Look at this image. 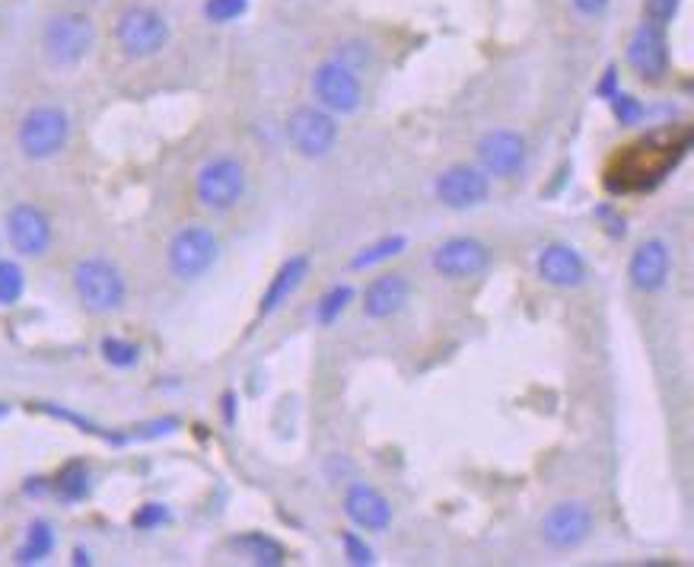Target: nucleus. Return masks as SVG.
<instances>
[{
    "mask_svg": "<svg viewBox=\"0 0 694 567\" xmlns=\"http://www.w3.org/2000/svg\"><path fill=\"white\" fill-rule=\"evenodd\" d=\"M679 3H682V0H647V3H644V16H647V23H654V26H662V29H666V26L675 20Z\"/></svg>",
    "mask_w": 694,
    "mask_h": 567,
    "instance_id": "c85d7f7f",
    "label": "nucleus"
},
{
    "mask_svg": "<svg viewBox=\"0 0 694 567\" xmlns=\"http://www.w3.org/2000/svg\"><path fill=\"white\" fill-rule=\"evenodd\" d=\"M73 565H90V558H86L83 552H77V555H73Z\"/></svg>",
    "mask_w": 694,
    "mask_h": 567,
    "instance_id": "f704fd0d",
    "label": "nucleus"
},
{
    "mask_svg": "<svg viewBox=\"0 0 694 567\" xmlns=\"http://www.w3.org/2000/svg\"><path fill=\"white\" fill-rule=\"evenodd\" d=\"M7 415V405H3V402H0V417Z\"/></svg>",
    "mask_w": 694,
    "mask_h": 567,
    "instance_id": "c9c22d12",
    "label": "nucleus"
},
{
    "mask_svg": "<svg viewBox=\"0 0 694 567\" xmlns=\"http://www.w3.org/2000/svg\"><path fill=\"white\" fill-rule=\"evenodd\" d=\"M627 64L644 83H659L669 71V42L666 29L644 20V26L634 33L627 45Z\"/></svg>",
    "mask_w": 694,
    "mask_h": 567,
    "instance_id": "9d476101",
    "label": "nucleus"
},
{
    "mask_svg": "<svg viewBox=\"0 0 694 567\" xmlns=\"http://www.w3.org/2000/svg\"><path fill=\"white\" fill-rule=\"evenodd\" d=\"M287 138L303 156H326L338 141V125L326 109L299 106L287 121Z\"/></svg>",
    "mask_w": 694,
    "mask_h": 567,
    "instance_id": "1a4fd4ad",
    "label": "nucleus"
},
{
    "mask_svg": "<svg viewBox=\"0 0 694 567\" xmlns=\"http://www.w3.org/2000/svg\"><path fill=\"white\" fill-rule=\"evenodd\" d=\"M73 287L90 312H111L125 303L128 294L121 271L106 259H86L73 268Z\"/></svg>",
    "mask_w": 694,
    "mask_h": 567,
    "instance_id": "7ed1b4c3",
    "label": "nucleus"
},
{
    "mask_svg": "<svg viewBox=\"0 0 694 567\" xmlns=\"http://www.w3.org/2000/svg\"><path fill=\"white\" fill-rule=\"evenodd\" d=\"M115 38H118V48L128 55V58H150L156 51L166 48L169 42V23L150 10V7H131L118 16L115 23Z\"/></svg>",
    "mask_w": 694,
    "mask_h": 567,
    "instance_id": "20e7f679",
    "label": "nucleus"
},
{
    "mask_svg": "<svg viewBox=\"0 0 694 567\" xmlns=\"http://www.w3.org/2000/svg\"><path fill=\"white\" fill-rule=\"evenodd\" d=\"M246 7H249V0H208L204 13H208V20H214V23H230V20L243 16Z\"/></svg>",
    "mask_w": 694,
    "mask_h": 567,
    "instance_id": "cd10ccee",
    "label": "nucleus"
},
{
    "mask_svg": "<svg viewBox=\"0 0 694 567\" xmlns=\"http://www.w3.org/2000/svg\"><path fill=\"white\" fill-rule=\"evenodd\" d=\"M23 268L16 262H0V306H13L23 297Z\"/></svg>",
    "mask_w": 694,
    "mask_h": 567,
    "instance_id": "393cba45",
    "label": "nucleus"
},
{
    "mask_svg": "<svg viewBox=\"0 0 694 567\" xmlns=\"http://www.w3.org/2000/svg\"><path fill=\"white\" fill-rule=\"evenodd\" d=\"M669 268H672V259H669V246L662 239H647L644 246H637L634 259H631V284L644 294H657L666 287L669 281Z\"/></svg>",
    "mask_w": 694,
    "mask_h": 567,
    "instance_id": "dca6fc26",
    "label": "nucleus"
},
{
    "mask_svg": "<svg viewBox=\"0 0 694 567\" xmlns=\"http://www.w3.org/2000/svg\"><path fill=\"white\" fill-rule=\"evenodd\" d=\"M351 297H354V291H351V287H331L329 294L322 297V303H319V309H316L319 322H322V326H331V322H334V319L348 309Z\"/></svg>",
    "mask_w": 694,
    "mask_h": 567,
    "instance_id": "a878e982",
    "label": "nucleus"
},
{
    "mask_svg": "<svg viewBox=\"0 0 694 567\" xmlns=\"http://www.w3.org/2000/svg\"><path fill=\"white\" fill-rule=\"evenodd\" d=\"M689 147V138L682 144H666L659 134L654 138H644L640 144L627 147L624 153H619L615 166L609 169V179L605 186L612 191H644L654 189L659 179L679 163V156Z\"/></svg>",
    "mask_w": 694,
    "mask_h": 567,
    "instance_id": "f257e3e1",
    "label": "nucleus"
},
{
    "mask_svg": "<svg viewBox=\"0 0 694 567\" xmlns=\"http://www.w3.org/2000/svg\"><path fill=\"white\" fill-rule=\"evenodd\" d=\"M487 265H491V249L484 243L472 239V236L446 239L437 252H434V268H437L443 277H452V281L475 277Z\"/></svg>",
    "mask_w": 694,
    "mask_h": 567,
    "instance_id": "4468645a",
    "label": "nucleus"
},
{
    "mask_svg": "<svg viewBox=\"0 0 694 567\" xmlns=\"http://www.w3.org/2000/svg\"><path fill=\"white\" fill-rule=\"evenodd\" d=\"M103 357L109 361L111 367H134L138 357H141V351H138V344H131V341L106 339L103 341Z\"/></svg>",
    "mask_w": 694,
    "mask_h": 567,
    "instance_id": "bb28decb",
    "label": "nucleus"
},
{
    "mask_svg": "<svg viewBox=\"0 0 694 567\" xmlns=\"http://www.w3.org/2000/svg\"><path fill=\"white\" fill-rule=\"evenodd\" d=\"M220 243L208 227H185L169 243V268L176 277L195 281L217 262Z\"/></svg>",
    "mask_w": 694,
    "mask_h": 567,
    "instance_id": "0eeeda50",
    "label": "nucleus"
},
{
    "mask_svg": "<svg viewBox=\"0 0 694 567\" xmlns=\"http://www.w3.org/2000/svg\"><path fill=\"white\" fill-rule=\"evenodd\" d=\"M93 42H96V26L83 13H61V16H55L45 26V36H42L48 61L58 64V68L80 64L90 55Z\"/></svg>",
    "mask_w": 694,
    "mask_h": 567,
    "instance_id": "f03ea898",
    "label": "nucleus"
},
{
    "mask_svg": "<svg viewBox=\"0 0 694 567\" xmlns=\"http://www.w3.org/2000/svg\"><path fill=\"white\" fill-rule=\"evenodd\" d=\"M592 532V513L584 504H557L542 520V539L557 552L580 548Z\"/></svg>",
    "mask_w": 694,
    "mask_h": 567,
    "instance_id": "9b49d317",
    "label": "nucleus"
},
{
    "mask_svg": "<svg viewBox=\"0 0 694 567\" xmlns=\"http://www.w3.org/2000/svg\"><path fill=\"white\" fill-rule=\"evenodd\" d=\"M596 93H599V96H609V99L615 96V68H609V71H605V80L596 86Z\"/></svg>",
    "mask_w": 694,
    "mask_h": 567,
    "instance_id": "72a5a7b5",
    "label": "nucleus"
},
{
    "mask_svg": "<svg viewBox=\"0 0 694 567\" xmlns=\"http://www.w3.org/2000/svg\"><path fill=\"white\" fill-rule=\"evenodd\" d=\"M313 93H316V99L326 109L341 115L357 113L361 103H364L361 80H357V74L348 64H341V61H326V64L316 68V74H313Z\"/></svg>",
    "mask_w": 694,
    "mask_h": 567,
    "instance_id": "6e6552de",
    "label": "nucleus"
},
{
    "mask_svg": "<svg viewBox=\"0 0 694 567\" xmlns=\"http://www.w3.org/2000/svg\"><path fill=\"white\" fill-rule=\"evenodd\" d=\"M487 194H491V182L475 166H449L446 173H439L437 198L452 211L478 208L487 201Z\"/></svg>",
    "mask_w": 694,
    "mask_h": 567,
    "instance_id": "ddd939ff",
    "label": "nucleus"
},
{
    "mask_svg": "<svg viewBox=\"0 0 694 567\" xmlns=\"http://www.w3.org/2000/svg\"><path fill=\"white\" fill-rule=\"evenodd\" d=\"M246 194V169L239 160L220 156L198 173V201L211 211H230Z\"/></svg>",
    "mask_w": 694,
    "mask_h": 567,
    "instance_id": "423d86ee",
    "label": "nucleus"
},
{
    "mask_svg": "<svg viewBox=\"0 0 694 567\" xmlns=\"http://www.w3.org/2000/svg\"><path fill=\"white\" fill-rule=\"evenodd\" d=\"M408 297H411V284L404 281V274H383L364 291V312L369 319H389L402 312Z\"/></svg>",
    "mask_w": 694,
    "mask_h": 567,
    "instance_id": "6ab92c4d",
    "label": "nucleus"
},
{
    "mask_svg": "<svg viewBox=\"0 0 694 567\" xmlns=\"http://www.w3.org/2000/svg\"><path fill=\"white\" fill-rule=\"evenodd\" d=\"M306 274H309V259H306V256H293V259H287L284 265L278 268V274L271 277V284H268V291H264V297H261L258 312H261V316H271L274 309H281V306L299 291V284L306 281Z\"/></svg>",
    "mask_w": 694,
    "mask_h": 567,
    "instance_id": "aec40b11",
    "label": "nucleus"
},
{
    "mask_svg": "<svg viewBox=\"0 0 694 567\" xmlns=\"http://www.w3.org/2000/svg\"><path fill=\"white\" fill-rule=\"evenodd\" d=\"M402 249H404L402 236H386V239H379V243H373V246L361 249V252L354 256L351 268H357V271H361V268H373V265H379V262H389V259H396Z\"/></svg>",
    "mask_w": 694,
    "mask_h": 567,
    "instance_id": "b1692460",
    "label": "nucleus"
},
{
    "mask_svg": "<svg viewBox=\"0 0 694 567\" xmlns=\"http://www.w3.org/2000/svg\"><path fill=\"white\" fill-rule=\"evenodd\" d=\"M169 520V510L163 504H144L138 513H134V527L138 530H153V527H163Z\"/></svg>",
    "mask_w": 694,
    "mask_h": 567,
    "instance_id": "2f4dec72",
    "label": "nucleus"
},
{
    "mask_svg": "<svg viewBox=\"0 0 694 567\" xmlns=\"http://www.w3.org/2000/svg\"><path fill=\"white\" fill-rule=\"evenodd\" d=\"M612 109H615L622 125H637L644 118V106L634 96H627V93H615L612 96Z\"/></svg>",
    "mask_w": 694,
    "mask_h": 567,
    "instance_id": "c756f323",
    "label": "nucleus"
},
{
    "mask_svg": "<svg viewBox=\"0 0 694 567\" xmlns=\"http://www.w3.org/2000/svg\"><path fill=\"white\" fill-rule=\"evenodd\" d=\"M51 548H55V532L48 523H33L30 532H26V542L20 545V552H16V565H38V562H45L48 555H51Z\"/></svg>",
    "mask_w": 694,
    "mask_h": 567,
    "instance_id": "4be33fe9",
    "label": "nucleus"
},
{
    "mask_svg": "<svg viewBox=\"0 0 694 567\" xmlns=\"http://www.w3.org/2000/svg\"><path fill=\"white\" fill-rule=\"evenodd\" d=\"M68 138H71V121L55 106L33 109L20 125V151L30 160H48V156L61 153Z\"/></svg>",
    "mask_w": 694,
    "mask_h": 567,
    "instance_id": "39448f33",
    "label": "nucleus"
},
{
    "mask_svg": "<svg viewBox=\"0 0 694 567\" xmlns=\"http://www.w3.org/2000/svg\"><path fill=\"white\" fill-rule=\"evenodd\" d=\"M233 545L236 548H243L256 565H268V567H278L284 565V558H287V552H284V545L278 542V539H271V535H264V532H249V535H239V539H233Z\"/></svg>",
    "mask_w": 694,
    "mask_h": 567,
    "instance_id": "412c9836",
    "label": "nucleus"
},
{
    "mask_svg": "<svg viewBox=\"0 0 694 567\" xmlns=\"http://www.w3.org/2000/svg\"><path fill=\"white\" fill-rule=\"evenodd\" d=\"M584 16H599V13H605V7L612 3V0H571Z\"/></svg>",
    "mask_w": 694,
    "mask_h": 567,
    "instance_id": "473e14b6",
    "label": "nucleus"
},
{
    "mask_svg": "<svg viewBox=\"0 0 694 567\" xmlns=\"http://www.w3.org/2000/svg\"><path fill=\"white\" fill-rule=\"evenodd\" d=\"M7 233H10L13 249L23 252V256H42L51 243V224L33 204H20V208L10 211Z\"/></svg>",
    "mask_w": 694,
    "mask_h": 567,
    "instance_id": "2eb2a0df",
    "label": "nucleus"
},
{
    "mask_svg": "<svg viewBox=\"0 0 694 567\" xmlns=\"http://www.w3.org/2000/svg\"><path fill=\"white\" fill-rule=\"evenodd\" d=\"M341 542H344V555H348V562H351V565H373V548L366 545L361 535L344 532V535H341Z\"/></svg>",
    "mask_w": 694,
    "mask_h": 567,
    "instance_id": "7c9ffc66",
    "label": "nucleus"
},
{
    "mask_svg": "<svg viewBox=\"0 0 694 567\" xmlns=\"http://www.w3.org/2000/svg\"><path fill=\"white\" fill-rule=\"evenodd\" d=\"M344 513L366 532L389 530L392 523V507L383 494L369 485H354L348 497H344Z\"/></svg>",
    "mask_w": 694,
    "mask_h": 567,
    "instance_id": "a211bd4d",
    "label": "nucleus"
},
{
    "mask_svg": "<svg viewBox=\"0 0 694 567\" xmlns=\"http://www.w3.org/2000/svg\"><path fill=\"white\" fill-rule=\"evenodd\" d=\"M536 268H539V277L551 287H577L586 281V262L580 259V252L564 243L545 246L539 252Z\"/></svg>",
    "mask_w": 694,
    "mask_h": 567,
    "instance_id": "f3484780",
    "label": "nucleus"
},
{
    "mask_svg": "<svg viewBox=\"0 0 694 567\" xmlns=\"http://www.w3.org/2000/svg\"><path fill=\"white\" fill-rule=\"evenodd\" d=\"M478 160L487 176L513 179L526 166V141L516 131H487L478 144Z\"/></svg>",
    "mask_w": 694,
    "mask_h": 567,
    "instance_id": "f8f14e48",
    "label": "nucleus"
},
{
    "mask_svg": "<svg viewBox=\"0 0 694 567\" xmlns=\"http://www.w3.org/2000/svg\"><path fill=\"white\" fill-rule=\"evenodd\" d=\"M55 492L61 500H83L86 494H90V472H86V465L83 462H71V465H64L61 469V475H58V482H55Z\"/></svg>",
    "mask_w": 694,
    "mask_h": 567,
    "instance_id": "5701e85b",
    "label": "nucleus"
}]
</instances>
